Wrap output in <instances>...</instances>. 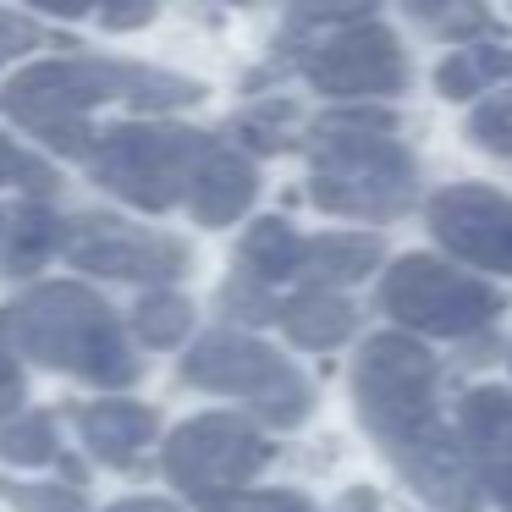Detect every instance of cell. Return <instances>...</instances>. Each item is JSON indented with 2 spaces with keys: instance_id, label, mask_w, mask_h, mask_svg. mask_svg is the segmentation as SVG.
Here are the masks:
<instances>
[{
  "instance_id": "cell-1",
  "label": "cell",
  "mask_w": 512,
  "mask_h": 512,
  "mask_svg": "<svg viewBox=\"0 0 512 512\" xmlns=\"http://www.w3.org/2000/svg\"><path fill=\"white\" fill-rule=\"evenodd\" d=\"M413 199V160L386 122H331L314 149V204L336 215L391 221Z\"/></svg>"
},
{
  "instance_id": "cell-2",
  "label": "cell",
  "mask_w": 512,
  "mask_h": 512,
  "mask_svg": "<svg viewBox=\"0 0 512 512\" xmlns=\"http://www.w3.org/2000/svg\"><path fill=\"white\" fill-rule=\"evenodd\" d=\"M353 391H358V413L364 424L386 441L391 457L413 452L419 441H430L441 430L435 419V358L419 342L386 331L358 353L353 369Z\"/></svg>"
},
{
  "instance_id": "cell-3",
  "label": "cell",
  "mask_w": 512,
  "mask_h": 512,
  "mask_svg": "<svg viewBox=\"0 0 512 512\" xmlns=\"http://www.w3.org/2000/svg\"><path fill=\"white\" fill-rule=\"evenodd\" d=\"M386 309L430 336H468L496 320V292L430 254H408L386 276Z\"/></svg>"
},
{
  "instance_id": "cell-4",
  "label": "cell",
  "mask_w": 512,
  "mask_h": 512,
  "mask_svg": "<svg viewBox=\"0 0 512 512\" xmlns=\"http://www.w3.org/2000/svg\"><path fill=\"white\" fill-rule=\"evenodd\" d=\"M430 232L452 259L512 276V199L490 188H446L430 204Z\"/></svg>"
},
{
  "instance_id": "cell-5",
  "label": "cell",
  "mask_w": 512,
  "mask_h": 512,
  "mask_svg": "<svg viewBox=\"0 0 512 512\" xmlns=\"http://www.w3.org/2000/svg\"><path fill=\"white\" fill-rule=\"evenodd\" d=\"M193 375L210 380V386L254 391L259 408L276 413L281 424H292L303 408H309V386H303V380L259 342H210L199 358H193Z\"/></svg>"
},
{
  "instance_id": "cell-6",
  "label": "cell",
  "mask_w": 512,
  "mask_h": 512,
  "mask_svg": "<svg viewBox=\"0 0 512 512\" xmlns=\"http://www.w3.org/2000/svg\"><path fill=\"white\" fill-rule=\"evenodd\" d=\"M309 78L325 94H342V100H375V94H397L402 83V56L397 39L386 28H347L342 39L320 50L309 61Z\"/></svg>"
},
{
  "instance_id": "cell-7",
  "label": "cell",
  "mask_w": 512,
  "mask_h": 512,
  "mask_svg": "<svg viewBox=\"0 0 512 512\" xmlns=\"http://www.w3.org/2000/svg\"><path fill=\"white\" fill-rule=\"evenodd\" d=\"M259 463H265V441H254V435L232 419L193 424L177 441V457H171V468H177L182 479H193L199 490L204 485H232V479L254 474Z\"/></svg>"
},
{
  "instance_id": "cell-8",
  "label": "cell",
  "mask_w": 512,
  "mask_h": 512,
  "mask_svg": "<svg viewBox=\"0 0 512 512\" xmlns=\"http://www.w3.org/2000/svg\"><path fill=\"white\" fill-rule=\"evenodd\" d=\"M397 468L408 474V485L441 512H479V501H485V479L468 468L463 446H457L446 430H435L430 441H419L413 452H402Z\"/></svg>"
},
{
  "instance_id": "cell-9",
  "label": "cell",
  "mask_w": 512,
  "mask_h": 512,
  "mask_svg": "<svg viewBox=\"0 0 512 512\" xmlns=\"http://www.w3.org/2000/svg\"><path fill=\"white\" fill-rule=\"evenodd\" d=\"M380 265V243L364 232H342V237H320V243H303V265L314 281H364Z\"/></svg>"
},
{
  "instance_id": "cell-10",
  "label": "cell",
  "mask_w": 512,
  "mask_h": 512,
  "mask_svg": "<svg viewBox=\"0 0 512 512\" xmlns=\"http://www.w3.org/2000/svg\"><path fill=\"white\" fill-rule=\"evenodd\" d=\"M463 435L490 457V463H512V397L496 386H479L463 397Z\"/></svg>"
},
{
  "instance_id": "cell-11",
  "label": "cell",
  "mask_w": 512,
  "mask_h": 512,
  "mask_svg": "<svg viewBox=\"0 0 512 512\" xmlns=\"http://www.w3.org/2000/svg\"><path fill=\"white\" fill-rule=\"evenodd\" d=\"M287 331L303 347H336L353 336V303L331 298V292H309V298L287 303Z\"/></svg>"
},
{
  "instance_id": "cell-12",
  "label": "cell",
  "mask_w": 512,
  "mask_h": 512,
  "mask_svg": "<svg viewBox=\"0 0 512 512\" xmlns=\"http://www.w3.org/2000/svg\"><path fill=\"white\" fill-rule=\"evenodd\" d=\"M248 265L259 270V276H287V270L303 265V243L287 232V226H259L254 243H248Z\"/></svg>"
},
{
  "instance_id": "cell-13",
  "label": "cell",
  "mask_w": 512,
  "mask_h": 512,
  "mask_svg": "<svg viewBox=\"0 0 512 512\" xmlns=\"http://www.w3.org/2000/svg\"><path fill=\"white\" fill-rule=\"evenodd\" d=\"M248 199H254V177H248V166L215 160L210 188H204V215H210V221H226V215H237Z\"/></svg>"
},
{
  "instance_id": "cell-14",
  "label": "cell",
  "mask_w": 512,
  "mask_h": 512,
  "mask_svg": "<svg viewBox=\"0 0 512 512\" xmlns=\"http://www.w3.org/2000/svg\"><path fill=\"white\" fill-rule=\"evenodd\" d=\"M474 144H485V149H496V155H512V100H501V105H485V111L474 116Z\"/></svg>"
},
{
  "instance_id": "cell-15",
  "label": "cell",
  "mask_w": 512,
  "mask_h": 512,
  "mask_svg": "<svg viewBox=\"0 0 512 512\" xmlns=\"http://www.w3.org/2000/svg\"><path fill=\"white\" fill-rule=\"evenodd\" d=\"M474 89H485V67H479L474 50H463V56H452L441 67V94L446 100H468Z\"/></svg>"
},
{
  "instance_id": "cell-16",
  "label": "cell",
  "mask_w": 512,
  "mask_h": 512,
  "mask_svg": "<svg viewBox=\"0 0 512 512\" xmlns=\"http://www.w3.org/2000/svg\"><path fill=\"white\" fill-rule=\"evenodd\" d=\"M215 512H314V507L303 496H237Z\"/></svg>"
},
{
  "instance_id": "cell-17",
  "label": "cell",
  "mask_w": 512,
  "mask_h": 512,
  "mask_svg": "<svg viewBox=\"0 0 512 512\" xmlns=\"http://www.w3.org/2000/svg\"><path fill=\"white\" fill-rule=\"evenodd\" d=\"M485 485L496 490V501H507V507H512V463H490L485 468Z\"/></svg>"
},
{
  "instance_id": "cell-18",
  "label": "cell",
  "mask_w": 512,
  "mask_h": 512,
  "mask_svg": "<svg viewBox=\"0 0 512 512\" xmlns=\"http://www.w3.org/2000/svg\"><path fill=\"white\" fill-rule=\"evenodd\" d=\"M342 512H369V496H347V501H342Z\"/></svg>"
}]
</instances>
